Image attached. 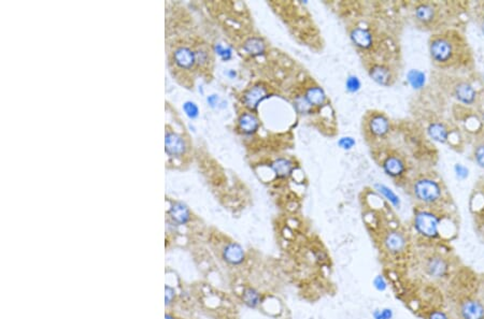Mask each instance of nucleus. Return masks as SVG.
Listing matches in <instances>:
<instances>
[{
	"label": "nucleus",
	"mask_w": 484,
	"mask_h": 319,
	"mask_svg": "<svg viewBox=\"0 0 484 319\" xmlns=\"http://www.w3.org/2000/svg\"><path fill=\"white\" fill-rule=\"evenodd\" d=\"M466 44L458 35L452 36V33L435 35L429 41V54L431 61L439 67L446 68L453 66L463 57Z\"/></svg>",
	"instance_id": "f257e3e1"
},
{
	"label": "nucleus",
	"mask_w": 484,
	"mask_h": 319,
	"mask_svg": "<svg viewBox=\"0 0 484 319\" xmlns=\"http://www.w3.org/2000/svg\"><path fill=\"white\" fill-rule=\"evenodd\" d=\"M414 198L423 204L432 205L441 201L443 189L437 179L429 176H423L414 181L412 185Z\"/></svg>",
	"instance_id": "f03ea898"
},
{
	"label": "nucleus",
	"mask_w": 484,
	"mask_h": 319,
	"mask_svg": "<svg viewBox=\"0 0 484 319\" xmlns=\"http://www.w3.org/2000/svg\"><path fill=\"white\" fill-rule=\"evenodd\" d=\"M441 218L429 210H421L414 214L413 226L417 232L424 237L436 238L439 236Z\"/></svg>",
	"instance_id": "7ed1b4c3"
},
{
	"label": "nucleus",
	"mask_w": 484,
	"mask_h": 319,
	"mask_svg": "<svg viewBox=\"0 0 484 319\" xmlns=\"http://www.w3.org/2000/svg\"><path fill=\"white\" fill-rule=\"evenodd\" d=\"M367 131L373 139H383L391 131V122L389 117L380 112L369 114L367 122Z\"/></svg>",
	"instance_id": "20e7f679"
},
{
	"label": "nucleus",
	"mask_w": 484,
	"mask_h": 319,
	"mask_svg": "<svg viewBox=\"0 0 484 319\" xmlns=\"http://www.w3.org/2000/svg\"><path fill=\"white\" fill-rule=\"evenodd\" d=\"M383 246L385 251L390 254L397 255L404 251L407 246V238L404 234L397 230H392L385 234L383 238Z\"/></svg>",
	"instance_id": "39448f33"
},
{
	"label": "nucleus",
	"mask_w": 484,
	"mask_h": 319,
	"mask_svg": "<svg viewBox=\"0 0 484 319\" xmlns=\"http://www.w3.org/2000/svg\"><path fill=\"white\" fill-rule=\"evenodd\" d=\"M269 97L268 89L263 85H254L243 95V102L250 110H256L259 105Z\"/></svg>",
	"instance_id": "423d86ee"
},
{
	"label": "nucleus",
	"mask_w": 484,
	"mask_h": 319,
	"mask_svg": "<svg viewBox=\"0 0 484 319\" xmlns=\"http://www.w3.org/2000/svg\"><path fill=\"white\" fill-rule=\"evenodd\" d=\"M369 76L377 84L388 87L394 83V74L390 67L380 64H373L370 66L368 70Z\"/></svg>",
	"instance_id": "0eeeda50"
},
{
	"label": "nucleus",
	"mask_w": 484,
	"mask_h": 319,
	"mask_svg": "<svg viewBox=\"0 0 484 319\" xmlns=\"http://www.w3.org/2000/svg\"><path fill=\"white\" fill-rule=\"evenodd\" d=\"M384 172L393 178H398L406 173L407 167L403 159L397 155H390L382 163Z\"/></svg>",
	"instance_id": "6e6552de"
},
{
	"label": "nucleus",
	"mask_w": 484,
	"mask_h": 319,
	"mask_svg": "<svg viewBox=\"0 0 484 319\" xmlns=\"http://www.w3.org/2000/svg\"><path fill=\"white\" fill-rule=\"evenodd\" d=\"M417 21L423 25H431L436 22L438 17V10L436 6L429 3H422L416 7L414 11Z\"/></svg>",
	"instance_id": "1a4fd4ad"
},
{
	"label": "nucleus",
	"mask_w": 484,
	"mask_h": 319,
	"mask_svg": "<svg viewBox=\"0 0 484 319\" xmlns=\"http://www.w3.org/2000/svg\"><path fill=\"white\" fill-rule=\"evenodd\" d=\"M222 256L224 260L232 265H240L245 260V252L243 247L236 242L227 244L223 249Z\"/></svg>",
	"instance_id": "9d476101"
},
{
	"label": "nucleus",
	"mask_w": 484,
	"mask_h": 319,
	"mask_svg": "<svg viewBox=\"0 0 484 319\" xmlns=\"http://www.w3.org/2000/svg\"><path fill=\"white\" fill-rule=\"evenodd\" d=\"M454 97H455L460 102L471 105L476 101L477 92L470 83L466 81H461L454 86Z\"/></svg>",
	"instance_id": "9b49d317"
},
{
	"label": "nucleus",
	"mask_w": 484,
	"mask_h": 319,
	"mask_svg": "<svg viewBox=\"0 0 484 319\" xmlns=\"http://www.w3.org/2000/svg\"><path fill=\"white\" fill-rule=\"evenodd\" d=\"M463 319H484V306L478 300H465L461 305Z\"/></svg>",
	"instance_id": "f8f14e48"
},
{
	"label": "nucleus",
	"mask_w": 484,
	"mask_h": 319,
	"mask_svg": "<svg viewBox=\"0 0 484 319\" xmlns=\"http://www.w3.org/2000/svg\"><path fill=\"white\" fill-rule=\"evenodd\" d=\"M350 37L354 45H356L362 49H369L373 45V36L367 28H354L352 29Z\"/></svg>",
	"instance_id": "ddd939ff"
},
{
	"label": "nucleus",
	"mask_w": 484,
	"mask_h": 319,
	"mask_svg": "<svg viewBox=\"0 0 484 319\" xmlns=\"http://www.w3.org/2000/svg\"><path fill=\"white\" fill-rule=\"evenodd\" d=\"M261 123L258 116L251 112H244L238 118V127L244 135H254L260 129Z\"/></svg>",
	"instance_id": "4468645a"
},
{
	"label": "nucleus",
	"mask_w": 484,
	"mask_h": 319,
	"mask_svg": "<svg viewBox=\"0 0 484 319\" xmlns=\"http://www.w3.org/2000/svg\"><path fill=\"white\" fill-rule=\"evenodd\" d=\"M173 58L175 64L182 69H190L196 63V54L191 48L185 46L176 48L173 54Z\"/></svg>",
	"instance_id": "2eb2a0df"
},
{
	"label": "nucleus",
	"mask_w": 484,
	"mask_h": 319,
	"mask_svg": "<svg viewBox=\"0 0 484 319\" xmlns=\"http://www.w3.org/2000/svg\"><path fill=\"white\" fill-rule=\"evenodd\" d=\"M165 148L170 156H181L185 153V143L183 139L175 134H167L165 139Z\"/></svg>",
	"instance_id": "dca6fc26"
},
{
	"label": "nucleus",
	"mask_w": 484,
	"mask_h": 319,
	"mask_svg": "<svg viewBox=\"0 0 484 319\" xmlns=\"http://www.w3.org/2000/svg\"><path fill=\"white\" fill-rule=\"evenodd\" d=\"M243 49L246 54H249L252 57L262 56L267 51V45L262 38L259 37H251L248 40H245L243 44Z\"/></svg>",
	"instance_id": "f3484780"
},
{
	"label": "nucleus",
	"mask_w": 484,
	"mask_h": 319,
	"mask_svg": "<svg viewBox=\"0 0 484 319\" xmlns=\"http://www.w3.org/2000/svg\"><path fill=\"white\" fill-rule=\"evenodd\" d=\"M426 271L431 277H443L448 272V263L441 257H432L427 261Z\"/></svg>",
	"instance_id": "a211bd4d"
},
{
	"label": "nucleus",
	"mask_w": 484,
	"mask_h": 319,
	"mask_svg": "<svg viewBox=\"0 0 484 319\" xmlns=\"http://www.w3.org/2000/svg\"><path fill=\"white\" fill-rule=\"evenodd\" d=\"M169 215L173 223H175L176 225H185L189 223L191 219V212L189 207L180 202H176L171 205Z\"/></svg>",
	"instance_id": "6ab92c4d"
},
{
	"label": "nucleus",
	"mask_w": 484,
	"mask_h": 319,
	"mask_svg": "<svg viewBox=\"0 0 484 319\" xmlns=\"http://www.w3.org/2000/svg\"><path fill=\"white\" fill-rule=\"evenodd\" d=\"M427 132L432 140L437 141L439 143L448 142L450 138L449 128L440 122H434L429 124L427 128Z\"/></svg>",
	"instance_id": "aec40b11"
},
{
	"label": "nucleus",
	"mask_w": 484,
	"mask_h": 319,
	"mask_svg": "<svg viewBox=\"0 0 484 319\" xmlns=\"http://www.w3.org/2000/svg\"><path fill=\"white\" fill-rule=\"evenodd\" d=\"M242 302L249 308H258L262 303V295L254 287H245L242 291Z\"/></svg>",
	"instance_id": "412c9836"
},
{
	"label": "nucleus",
	"mask_w": 484,
	"mask_h": 319,
	"mask_svg": "<svg viewBox=\"0 0 484 319\" xmlns=\"http://www.w3.org/2000/svg\"><path fill=\"white\" fill-rule=\"evenodd\" d=\"M304 98L312 107H321L326 102V94L320 86H311L304 93Z\"/></svg>",
	"instance_id": "4be33fe9"
},
{
	"label": "nucleus",
	"mask_w": 484,
	"mask_h": 319,
	"mask_svg": "<svg viewBox=\"0 0 484 319\" xmlns=\"http://www.w3.org/2000/svg\"><path fill=\"white\" fill-rule=\"evenodd\" d=\"M272 170L279 177L285 178V177H289L292 174L294 170V165L290 159L279 158V159H276L275 162H273Z\"/></svg>",
	"instance_id": "5701e85b"
},
{
	"label": "nucleus",
	"mask_w": 484,
	"mask_h": 319,
	"mask_svg": "<svg viewBox=\"0 0 484 319\" xmlns=\"http://www.w3.org/2000/svg\"><path fill=\"white\" fill-rule=\"evenodd\" d=\"M377 191L385 198L387 200L395 207H399L400 206V199L399 197L395 194L391 188L388 186H385L383 184H376Z\"/></svg>",
	"instance_id": "b1692460"
},
{
	"label": "nucleus",
	"mask_w": 484,
	"mask_h": 319,
	"mask_svg": "<svg viewBox=\"0 0 484 319\" xmlns=\"http://www.w3.org/2000/svg\"><path fill=\"white\" fill-rule=\"evenodd\" d=\"M407 79L409 84L414 88V89H421L424 85H425V74H424L420 70H410Z\"/></svg>",
	"instance_id": "393cba45"
},
{
	"label": "nucleus",
	"mask_w": 484,
	"mask_h": 319,
	"mask_svg": "<svg viewBox=\"0 0 484 319\" xmlns=\"http://www.w3.org/2000/svg\"><path fill=\"white\" fill-rule=\"evenodd\" d=\"M294 107L299 114H309L313 107L308 102L307 99L304 98V96H298L295 98L294 100Z\"/></svg>",
	"instance_id": "a878e982"
},
{
	"label": "nucleus",
	"mask_w": 484,
	"mask_h": 319,
	"mask_svg": "<svg viewBox=\"0 0 484 319\" xmlns=\"http://www.w3.org/2000/svg\"><path fill=\"white\" fill-rule=\"evenodd\" d=\"M362 87V83H361V79L359 78L358 75H349L348 78H347V81H345V88H347V91L351 94H354V93H358L360 89Z\"/></svg>",
	"instance_id": "bb28decb"
},
{
	"label": "nucleus",
	"mask_w": 484,
	"mask_h": 319,
	"mask_svg": "<svg viewBox=\"0 0 484 319\" xmlns=\"http://www.w3.org/2000/svg\"><path fill=\"white\" fill-rule=\"evenodd\" d=\"M473 159L481 168L484 169V142L477 144L473 148Z\"/></svg>",
	"instance_id": "cd10ccee"
},
{
	"label": "nucleus",
	"mask_w": 484,
	"mask_h": 319,
	"mask_svg": "<svg viewBox=\"0 0 484 319\" xmlns=\"http://www.w3.org/2000/svg\"><path fill=\"white\" fill-rule=\"evenodd\" d=\"M372 286H373L374 289H376L377 291L383 293V291L387 290L389 285H388L387 280H385V278H384V276L381 275V274H379V275H377V276H374V278L372 280Z\"/></svg>",
	"instance_id": "c85d7f7f"
},
{
	"label": "nucleus",
	"mask_w": 484,
	"mask_h": 319,
	"mask_svg": "<svg viewBox=\"0 0 484 319\" xmlns=\"http://www.w3.org/2000/svg\"><path fill=\"white\" fill-rule=\"evenodd\" d=\"M183 110H184V112L186 113V115L189 116L190 118H196L199 114L198 107H197V104L195 102H192V101H186L183 104Z\"/></svg>",
	"instance_id": "c756f323"
},
{
	"label": "nucleus",
	"mask_w": 484,
	"mask_h": 319,
	"mask_svg": "<svg viewBox=\"0 0 484 319\" xmlns=\"http://www.w3.org/2000/svg\"><path fill=\"white\" fill-rule=\"evenodd\" d=\"M372 317L373 319H393L394 313L392 308L385 307L382 310H374L372 312Z\"/></svg>",
	"instance_id": "7c9ffc66"
},
{
	"label": "nucleus",
	"mask_w": 484,
	"mask_h": 319,
	"mask_svg": "<svg viewBox=\"0 0 484 319\" xmlns=\"http://www.w3.org/2000/svg\"><path fill=\"white\" fill-rule=\"evenodd\" d=\"M214 49H215V52L216 54H219L223 61H230V59L232 58L233 56V53H232V49L230 47H224L221 43H217L215 44L214 46Z\"/></svg>",
	"instance_id": "2f4dec72"
},
{
	"label": "nucleus",
	"mask_w": 484,
	"mask_h": 319,
	"mask_svg": "<svg viewBox=\"0 0 484 319\" xmlns=\"http://www.w3.org/2000/svg\"><path fill=\"white\" fill-rule=\"evenodd\" d=\"M355 144H356V142H355L352 137H342L338 141L339 147L344 149V151H350L355 146Z\"/></svg>",
	"instance_id": "473e14b6"
},
{
	"label": "nucleus",
	"mask_w": 484,
	"mask_h": 319,
	"mask_svg": "<svg viewBox=\"0 0 484 319\" xmlns=\"http://www.w3.org/2000/svg\"><path fill=\"white\" fill-rule=\"evenodd\" d=\"M174 296H175L174 289L170 286L166 285V287H165V303H166V305H169L173 301Z\"/></svg>",
	"instance_id": "72a5a7b5"
},
{
	"label": "nucleus",
	"mask_w": 484,
	"mask_h": 319,
	"mask_svg": "<svg viewBox=\"0 0 484 319\" xmlns=\"http://www.w3.org/2000/svg\"><path fill=\"white\" fill-rule=\"evenodd\" d=\"M454 169H455V173H456L458 178L463 179V178H466L468 176V169L466 167H464L463 165L457 164Z\"/></svg>",
	"instance_id": "f704fd0d"
},
{
	"label": "nucleus",
	"mask_w": 484,
	"mask_h": 319,
	"mask_svg": "<svg viewBox=\"0 0 484 319\" xmlns=\"http://www.w3.org/2000/svg\"><path fill=\"white\" fill-rule=\"evenodd\" d=\"M428 319H449V317L442 311H434L430 313Z\"/></svg>",
	"instance_id": "c9c22d12"
},
{
	"label": "nucleus",
	"mask_w": 484,
	"mask_h": 319,
	"mask_svg": "<svg viewBox=\"0 0 484 319\" xmlns=\"http://www.w3.org/2000/svg\"><path fill=\"white\" fill-rule=\"evenodd\" d=\"M207 101H208V103L211 107H215L217 103H219V97H217L216 95H211L207 98Z\"/></svg>",
	"instance_id": "e433bc0d"
},
{
	"label": "nucleus",
	"mask_w": 484,
	"mask_h": 319,
	"mask_svg": "<svg viewBox=\"0 0 484 319\" xmlns=\"http://www.w3.org/2000/svg\"><path fill=\"white\" fill-rule=\"evenodd\" d=\"M207 57H208V56H207V53H205V52H202V51H199L198 53L196 54V62L198 61L199 63L202 64V63H205V62L207 61Z\"/></svg>",
	"instance_id": "4c0bfd02"
},
{
	"label": "nucleus",
	"mask_w": 484,
	"mask_h": 319,
	"mask_svg": "<svg viewBox=\"0 0 484 319\" xmlns=\"http://www.w3.org/2000/svg\"><path fill=\"white\" fill-rule=\"evenodd\" d=\"M481 29H482V32L484 34V9H483L482 15H481Z\"/></svg>",
	"instance_id": "58836bf2"
},
{
	"label": "nucleus",
	"mask_w": 484,
	"mask_h": 319,
	"mask_svg": "<svg viewBox=\"0 0 484 319\" xmlns=\"http://www.w3.org/2000/svg\"><path fill=\"white\" fill-rule=\"evenodd\" d=\"M165 319H174V317H173L172 315H170V314H166Z\"/></svg>",
	"instance_id": "ea45409f"
},
{
	"label": "nucleus",
	"mask_w": 484,
	"mask_h": 319,
	"mask_svg": "<svg viewBox=\"0 0 484 319\" xmlns=\"http://www.w3.org/2000/svg\"><path fill=\"white\" fill-rule=\"evenodd\" d=\"M228 74H230V76H231L232 78H234V77L236 76V72H235L234 70H232V71H230V73H228Z\"/></svg>",
	"instance_id": "a19ab883"
}]
</instances>
